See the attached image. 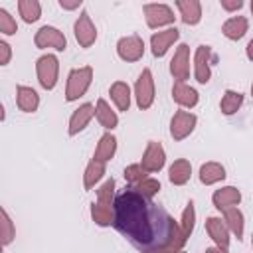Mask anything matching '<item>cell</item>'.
<instances>
[{
	"label": "cell",
	"mask_w": 253,
	"mask_h": 253,
	"mask_svg": "<svg viewBox=\"0 0 253 253\" xmlns=\"http://www.w3.org/2000/svg\"><path fill=\"white\" fill-rule=\"evenodd\" d=\"M113 210V227L140 253L162 249L182 251L184 243L178 235V225L160 204L152 202V198L128 186L117 194Z\"/></svg>",
	"instance_id": "cell-1"
},
{
	"label": "cell",
	"mask_w": 253,
	"mask_h": 253,
	"mask_svg": "<svg viewBox=\"0 0 253 253\" xmlns=\"http://www.w3.org/2000/svg\"><path fill=\"white\" fill-rule=\"evenodd\" d=\"M91 81H93V67H91V65L71 69V71H69V77H67L65 101L71 103V101H77L79 97H83V95L87 93Z\"/></svg>",
	"instance_id": "cell-2"
},
{
	"label": "cell",
	"mask_w": 253,
	"mask_h": 253,
	"mask_svg": "<svg viewBox=\"0 0 253 253\" xmlns=\"http://www.w3.org/2000/svg\"><path fill=\"white\" fill-rule=\"evenodd\" d=\"M36 73H38V81L43 89L51 91L57 83V73H59V61L53 53L42 55L36 61Z\"/></svg>",
	"instance_id": "cell-3"
},
{
	"label": "cell",
	"mask_w": 253,
	"mask_h": 253,
	"mask_svg": "<svg viewBox=\"0 0 253 253\" xmlns=\"http://www.w3.org/2000/svg\"><path fill=\"white\" fill-rule=\"evenodd\" d=\"M134 97H136V105H138L140 111L150 109L152 103H154V79H152V71L148 67L142 69V73L136 79Z\"/></svg>",
	"instance_id": "cell-4"
},
{
	"label": "cell",
	"mask_w": 253,
	"mask_h": 253,
	"mask_svg": "<svg viewBox=\"0 0 253 253\" xmlns=\"http://www.w3.org/2000/svg\"><path fill=\"white\" fill-rule=\"evenodd\" d=\"M34 43H36V47H40V49L53 47V49H57V51H63V49L67 47V40H65L63 32H59V30L53 28V26H42V28L36 32Z\"/></svg>",
	"instance_id": "cell-5"
},
{
	"label": "cell",
	"mask_w": 253,
	"mask_h": 253,
	"mask_svg": "<svg viewBox=\"0 0 253 253\" xmlns=\"http://www.w3.org/2000/svg\"><path fill=\"white\" fill-rule=\"evenodd\" d=\"M142 12H144V18H146V24L148 28H162V26H168L174 22V12L170 6L166 4H144L142 6Z\"/></svg>",
	"instance_id": "cell-6"
},
{
	"label": "cell",
	"mask_w": 253,
	"mask_h": 253,
	"mask_svg": "<svg viewBox=\"0 0 253 253\" xmlns=\"http://www.w3.org/2000/svg\"><path fill=\"white\" fill-rule=\"evenodd\" d=\"M117 53L123 61H138L144 55V42L140 36H125L117 43Z\"/></svg>",
	"instance_id": "cell-7"
},
{
	"label": "cell",
	"mask_w": 253,
	"mask_h": 253,
	"mask_svg": "<svg viewBox=\"0 0 253 253\" xmlns=\"http://www.w3.org/2000/svg\"><path fill=\"white\" fill-rule=\"evenodd\" d=\"M73 32H75V40L81 47H91L97 40V28L93 26L91 22V16L89 12H81L79 18L75 20V26H73Z\"/></svg>",
	"instance_id": "cell-8"
},
{
	"label": "cell",
	"mask_w": 253,
	"mask_h": 253,
	"mask_svg": "<svg viewBox=\"0 0 253 253\" xmlns=\"http://www.w3.org/2000/svg\"><path fill=\"white\" fill-rule=\"evenodd\" d=\"M198 119L194 113H188V111H176L172 121H170V134L174 140H184L196 126Z\"/></svg>",
	"instance_id": "cell-9"
},
{
	"label": "cell",
	"mask_w": 253,
	"mask_h": 253,
	"mask_svg": "<svg viewBox=\"0 0 253 253\" xmlns=\"http://www.w3.org/2000/svg\"><path fill=\"white\" fill-rule=\"evenodd\" d=\"M170 73L176 81H186L190 77V47L186 43H180L174 51V57L170 61Z\"/></svg>",
	"instance_id": "cell-10"
},
{
	"label": "cell",
	"mask_w": 253,
	"mask_h": 253,
	"mask_svg": "<svg viewBox=\"0 0 253 253\" xmlns=\"http://www.w3.org/2000/svg\"><path fill=\"white\" fill-rule=\"evenodd\" d=\"M166 162V152H164V146L156 140H150L146 144V150L142 154V160H140V166L146 170V172H158L162 170Z\"/></svg>",
	"instance_id": "cell-11"
},
{
	"label": "cell",
	"mask_w": 253,
	"mask_h": 253,
	"mask_svg": "<svg viewBox=\"0 0 253 253\" xmlns=\"http://www.w3.org/2000/svg\"><path fill=\"white\" fill-rule=\"evenodd\" d=\"M210 61H211V47L210 45H200L196 49L194 55V75L198 83H208L211 77V69H210Z\"/></svg>",
	"instance_id": "cell-12"
},
{
	"label": "cell",
	"mask_w": 253,
	"mask_h": 253,
	"mask_svg": "<svg viewBox=\"0 0 253 253\" xmlns=\"http://www.w3.org/2000/svg\"><path fill=\"white\" fill-rule=\"evenodd\" d=\"M178 38H180V30H178V28H168V30H164V32L152 34V38H150L152 55H154V57H162V55L168 51V47H170Z\"/></svg>",
	"instance_id": "cell-13"
},
{
	"label": "cell",
	"mask_w": 253,
	"mask_h": 253,
	"mask_svg": "<svg viewBox=\"0 0 253 253\" xmlns=\"http://www.w3.org/2000/svg\"><path fill=\"white\" fill-rule=\"evenodd\" d=\"M206 229H208L210 237L215 241L217 247H221L223 251L229 249V227L221 217H208L206 219Z\"/></svg>",
	"instance_id": "cell-14"
},
{
	"label": "cell",
	"mask_w": 253,
	"mask_h": 253,
	"mask_svg": "<svg viewBox=\"0 0 253 253\" xmlns=\"http://www.w3.org/2000/svg\"><path fill=\"white\" fill-rule=\"evenodd\" d=\"M93 115H95V107H93L91 103H85V105H81L79 109H75L73 115H71V119H69V128H67L69 136L79 134V132L89 125V121L93 119Z\"/></svg>",
	"instance_id": "cell-15"
},
{
	"label": "cell",
	"mask_w": 253,
	"mask_h": 253,
	"mask_svg": "<svg viewBox=\"0 0 253 253\" xmlns=\"http://www.w3.org/2000/svg\"><path fill=\"white\" fill-rule=\"evenodd\" d=\"M172 99H174L180 107L192 109V107L198 105L200 95H198V91H196L194 87H190V85H186V83H182V81H176V83L172 85Z\"/></svg>",
	"instance_id": "cell-16"
},
{
	"label": "cell",
	"mask_w": 253,
	"mask_h": 253,
	"mask_svg": "<svg viewBox=\"0 0 253 253\" xmlns=\"http://www.w3.org/2000/svg\"><path fill=\"white\" fill-rule=\"evenodd\" d=\"M211 202H213V206L217 210L223 211V210L233 208V206H237L241 202V192L237 188H233V186H225V188H219V190L213 192Z\"/></svg>",
	"instance_id": "cell-17"
},
{
	"label": "cell",
	"mask_w": 253,
	"mask_h": 253,
	"mask_svg": "<svg viewBox=\"0 0 253 253\" xmlns=\"http://www.w3.org/2000/svg\"><path fill=\"white\" fill-rule=\"evenodd\" d=\"M16 103L18 109L24 113H34L40 107V95L36 93V89L26 87V85H18L16 87Z\"/></svg>",
	"instance_id": "cell-18"
},
{
	"label": "cell",
	"mask_w": 253,
	"mask_h": 253,
	"mask_svg": "<svg viewBox=\"0 0 253 253\" xmlns=\"http://www.w3.org/2000/svg\"><path fill=\"white\" fill-rule=\"evenodd\" d=\"M176 8L180 10V18L188 26H196L202 20V4L198 0H178Z\"/></svg>",
	"instance_id": "cell-19"
},
{
	"label": "cell",
	"mask_w": 253,
	"mask_h": 253,
	"mask_svg": "<svg viewBox=\"0 0 253 253\" xmlns=\"http://www.w3.org/2000/svg\"><path fill=\"white\" fill-rule=\"evenodd\" d=\"M247 28H249V22H247V18L245 16H233V18H229V20H225L223 22V26H221V32H223V36L225 38H229V40H241L243 36H245V32H247Z\"/></svg>",
	"instance_id": "cell-20"
},
{
	"label": "cell",
	"mask_w": 253,
	"mask_h": 253,
	"mask_svg": "<svg viewBox=\"0 0 253 253\" xmlns=\"http://www.w3.org/2000/svg\"><path fill=\"white\" fill-rule=\"evenodd\" d=\"M192 176V164L186 158H178L172 162L170 170H168V178L174 186H184Z\"/></svg>",
	"instance_id": "cell-21"
},
{
	"label": "cell",
	"mask_w": 253,
	"mask_h": 253,
	"mask_svg": "<svg viewBox=\"0 0 253 253\" xmlns=\"http://www.w3.org/2000/svg\"><path fill=\"white\" fill-rule=\"evenodd\" d=\"M109 93H111V99H113V103L117 105V109L126 113L128 107H130V87H128L125 81H115V83L111 85Z\"/></svg>",
	"instance_id": "cell-22"
},
{
	"label": "cell",
	"mask_w": 253,
	"mask_h": 253,
	"mask_svg": "<svg viewBox=\"0 0 253 253\" xmlns=\"http://www.w3.org/2000/svg\"><path fill=\"white\" fill-rule=\"evenodd\" d=\"M115 152H117V138H115L111 132H107V134L101 136V140H99V144H97V148H95L93 160L105 164V162H109V160L115 156Z\"/></svg>",
	"instance_id": "cell-23"
},
{
	"label": "cell",
	"mask_w": 253,
	"mask_h": 253,
	"mask_svg": "<svg viewBox=\"0 0 253 253\" xmlns=\"http://www.w3.org/2000/svg\"><path fill=\"white\" fill-rule=\"evenodd\" d=\"M95 117H97V121L101 123V126H105L107 130H113V128L119 125V117H117V113L109 107V103H107L105 99H99V101H97Z\"/></svg>",
	"instance_id": "cell-24"
},
{
	"label": "cell",
	"mask_w": 253,
	"mask_h": 253,
	"mask_svg": "<svg viewBox=\"0 0 253 253\" xmlns=\"http://www.w3.org/2000/svg\"><path fill=\"white\" fill-rule=\"evenodd\" d=\"M225 178V168L219 162H206L200 168V182L206 186H211L215 182H221Z\"/></svg>",
	"instance_id": "cell-25"
},
{
	"label": "cell",
	"mask_w": 253,
	"mask_h": 253,
	"mask_svg": "<svg viewBox=\"0 0 253 253\" xmlns=\"http://www.w3.org/2000/svg\"><path fill=\"white\" fill-rule=\"evenodd\" d=\"M194 223H196V210H194V202H188L184 211H182V219H180V225H178V235L182 239V243L188 241V237L192 235L194 231Z\"/></svg>",
	"instance_id": "cell-26"
},
{
	"label": "cell",
	"mask_w": 253,
	"mask_h": 253,
	"mask_svg": "<svg viewBox=\"0 0 253 253\" xmlns=\"http://www.w3.org/2000/svg\"><path fill=\"white\" fill-rule=\"evenodd\" d=\"M223 221L227 223L229 231H231V233H233L237 239H241V237H243V227H245V221H243V213H241V210H237L235 206H233V208L223 210Z\"/></svg>",
	"instance_id": "cell-27"
},
{
	"label": "cell",
	"mask_w": 253,
	"mask_h": 253,
	"mask_svg": "<svg viewBox=\"0 0 253 253\" xmlns=\"http://www.w3.org/2000/svg\"><path fill=\"white\" fill-rule=\"evenodd\" d=\"M91 217L97 225L105 227V225H113V219H115V210L113 206H105L101 202H93L91 204Z\"/></svg>",
	"instance_id": "cell-28"
},
{
	"label": "cell",
	"mask_w": 253,
	"mask_h": 253,
	"mask_svg": "<svg viewBox=\"0 0 253 253\" xmlns=\"http://www.w3.org/2000/svg\"><path fill=\"white\" fill-rule=\"evenodd\" d=\"M18 12H20V16H22L24 22L32 24V22L40 20V16H42V6H40L38 0H20V2H18Z\"/></svg>",
	"instance_id": "cell-29"
},
{
	"label": "cell",
	"mask_w": 253,
	"mask_h": 253,
	"mask_svg": "<svg viewBox=\"0 0 253 253\" xmlns=\"http://www.w3.org/2000/svg\"><path fill=\"white\" fill-rule=\"evenodd\" d=\"M105 174V164L103 162H97V160H91L85 168V174H83V186L85 190H91Z\"/></svg>",
	"instance_id": "cell-30"
},
{
	"label": "cell",
	"mask_w": 253,
	"mask_h": 253,
	"mask_svg": "<svg viewBox=\"0 0 253 253\" xmlns=\"http://www.w3.org/2000/svg\"><path fill=\"white\" fill-rule=\"evenodd\" d=\"M243 105V95L237 93V91H225L223 97H221V103H219V109L223 115H233L239 111V107Z\"/></svg>",
	"instance_id": "cell-31"
},
{
	"label": "cell",
	"mask_w": 253,
	"mask_h": 253,
	"mask_svg": "<svg viewBox=\"0 0 253 253\" xmlns=\"http://www.w3.org/2000/svg\"><path fill=\"white\" fill-rule=\"evenodd\" d=\"M115 180L113 178H109L99 190H97V202H101V204H105V206H113L115 204Z\"/></svg>",
	"instance_id": "cell-32"
},
{
	"label": "cell",
	"mask_w": 253,
	"mask_h": 253,
	"mask_svg": "<svg viewBox=\"0 0 253 253\" xmlns=\"http://www.w3.org/2000/svg\"><path fill=\"white\" fill-rule=\"evenodd\" d=\"M125 180L130 184V188H134L136 184L146 180V170L140 164H130V166L125 168Z\"/></svg>",
	"instance_id": "cell-33"
},
{
	"label": "cell",
	"mask_w": 253,
	"mask_h": 253,
	"mask_svg": "<svg viewBox=\"0 0 253 253\" xmlns=\"http://www.w3.org/2000/svg\"><path fill=\"white\" fill-rule=\"evenodd\" d=\"M0 215H2V245L6 247V245L12 243V239L16 235V229H14V223H12V219H10L6 210H2Z\"/></svg>",
	"instance_id": "cell-34"
},
{
	"label": "cell",
	"mask_w": 253,
	"mask_h": 253,
	"mask_svg": "<svg viewBox=\"0 0 253 253\" xmlns=\"http://www.w3.org/2000/svg\"><path fill=\"white\" fill-rule=\"evenodd\" d=\"M0 32H2L4 36H14V34L18 32L16 20H14V18L10 16V12L4 10V8H0Z\"/></svg>",
	"instance_id": "cell-35"
},
{
	"label": "cell",
	"mask_w": 253,
	"mask_h": 253,
	"mask_svg": "<svg viewBox=\"0 0 253 253\" xmlns=\"http://www.w3.org/2000/svg\"><path fill=\"white\" fill-rule=\"evenodd\" d=\"M134 190H138L140 194H144V196L152 198L154 194H158V192H160V182H158L156 178H146V180H142L140 184H136V186H134Z\"/></svg>",
	"instance_id": "cell-36"
},
{
	"label": "cell",
	"mask_w": 253,
	"mask_h": 253,
	"mask_svg": "<svg viewBox=\"0 0 253 253\" xmlns=\"http://www.w3.org/2000/svg\"><path fill=\"white\" fill-rule=\"evenodd\" d=\"M12 57V49L6 42H0V65H8Z\"/></svg>",
	"instance_id": "cell-37"
},
{
	"label": "cell",
	"mask_w": 253,
	"mask_h": 253,
	"mask_svg": "<svg viewBox=\"0 0 253 253\" xmlns=\"http://www.w3.org/2000/svg\"><path fill=\"white\" fill-rule=\"evenodd\" d=\"M219 4H221V8L227 10V12H235V10H239V8L243 6L241 0H221Z\"/></svg>",
	"instance_id": "cell-38"
},
{
	"label": "cell",
	"mask_w": 253,
	"mask_h": 253,
	"mask_svg": "<svg viewBox=\"0 0 253 253\" xmlns=\"http://www.w3.org/2000/svg\"><path fill=\"white\" fill-rule=\"evenodd\" d=\"M59 6H61L63 10H75V8H79V6H81V0H75V2H65V0H59Z\"/></svg>",
	"instance_id": "cell-39"
},
{
	"label": "cell",
	"mask_w": 253,
	"mask_h": 253,
	"mask_svg": "<svg viewBox=\"0 0 253 253\" xmlns=\"http://www.w3.org/2000/svg\"><path fill=\"white\" fill-rule=\"evenodd\" d=\"M204 253H227V251H223L221 247H208Z\"/></svg>",
	"instance_id": "cell-40"
},
{
	"label": "cell",
	"mask_w": 253,
	"mask_h": 253,
	"mask_svg": "<svg viewBox=\"0 0 253 253\" xmlns=\"http://www.w3.org/2000/svg\"><path fill=\"white\" fill-rule=\"evenodd\" d=\"M247 57L253 61V40H249V43H247Z\"/></svg>",
	"instance_id": "cell-41"
},
{
	"label": "cell",
	"mask_w": 253,
	"mask_h": 253,
	"mask_svg": "<svg viewBox=\"0 0 253 253\" xmlns=\"http://www.w3.org/2000/svg\"><path fill=\"white\" fill-rule=\"evenodd\" d=\"M154 253H184V251H174V249H162V251H154Z\"/></svg>",
	"instance_id": "cell-42"
},
{
	"label": "cell",
	"mask_w": 253,
	"mask_h": 253,
	"mask_svg": "<svg viewBox=\"0 0 253 253\" xmlns=\"http://www.w3.org/2000/svg\"><path fill=\"white\" fill-rule=\"evenodd\" d=\"M251 14H253V2H251Z\"/></svg>",
	"instance_id": "cell-43"
},
{
	"label": "cell",
	"mask_w": 253,
	"mask_h": 253,
	"mask_svg": "<svg viewBox=\"0 0 253 253\" xmlns=\"http://www.w3.org/2000/svg\"><path fill=\"white\" fill-rule=\"evenodd\" d=\"M251 95H253V85H251Z\"/></svg>",
	"instance_id": "cell-44"
},
{
	"label": "cell",
	"mask_w": 253,
	"mask_h": 253,
	"mask_svg": "<svg viewBox=\"0 0 253 253\" xmlns=\"http://www.w3.org/2000/svg\"><path fill=\"white\" fill-rule=\"evenodd\" d=\"M251 245H253V239H251Z\"/></svg>",
	"instance_id": "cell-45"
}]
</instances>
